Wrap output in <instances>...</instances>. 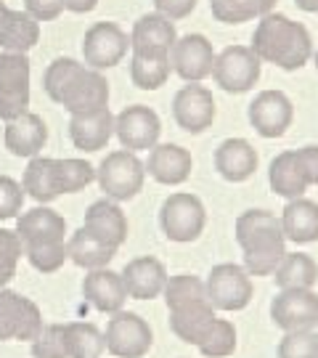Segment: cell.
I'll use <instances>...</instances> for the list:
<instances>
[{
    "mask_svg": "<svg viewBox=\"0 0 318 358\" xmlns=\"http://www.w3.org/2000/svg\"><path fill=\"white\" fill-rule=\"evenodd\" d=\"M115 255H117L115 247H109V244L101 242L99 236H93L85 226L77 229L75 234L69 236V242H66V257L75 263L77 268H85V271L106 268Z\"/></svg>",
    "mask_w": 318,
    "mask_h": 358,
    "instance_id": "cell-28",
    "label": "cell"
},
{
    "mask_svg": "<svg viewBox=\"0 0 318 358\" xmlns=\"http://www.w3.org/2000/svg\"><path fill=\"white\" fill-rule=\"evenodd\" d=\"M154 8H157V13L167 16L170 22H178L196 8V0H154Z\"/></svg>",
    "mask_w": 318,
    "mask_h": 358,
    "instance_id": "cell-47",
    "label": "cell"
},
{
    "mask_svg": "<svg viewBox=\"0 0 318 358\" xmlns=\"http://www.w3.org/2000/svg\"><path fill=\"white\" fill-rule=\"evenodd\" d=\"M82 297L96 310H101V313H117V310H122V306H125L127 300L122 276L117 271L109 268V266L106 268L88 271L85 279H82Z\"/></svg>",
    "mask_w": 318,
    "mask_h": 358,
    "instance_id": "cell-18",
    "label": "cell"
},
{
    "mask_svg": "<svg viewBox=\"0 0 318 358\" xmlns=\"http://www.w3.org/2000/svg\"><path fill=\"white\" fill-rule=\"evenodd\" d=\"M215 319V308L210 306L207 300H194V303H186V306L170 310L173 332L178 334L183 343H189V345H196Z\"/></svg>",
    "mask_w": 318,
    "mask_h": 358,
    "instance_id": "cell-27",
    "label": "cell"
},
{
    "mask_svg": "<svg viewBox=\"0 0 318 358\" xmlns=\"http://www.w3.org/2000/svg\"><path fill=\"white\" fill-rule=\"evenodd\" d=\"M236 242L244 252V271L250 276H273L287 255L281 220L268 210H247L236 217Z\"/></svg>",
    "mask_w": 318,
    "mask_h": 358,
    "instance_id": "cell-2",
    "label": "cell"
},
{
    "mask_svg": "<svg viewBox=\"0 0 318 358\" xmlns=\"http://www.w3.org/2000/svg\"><path fill=\"white\" fill-rule=\"evenodd\" d=\"M279 358H318V334L308 332H284L279 343Z\"/></svg>",
    "mask_w": 318,
    "mask_h": 358,
    "instance_id": "cell-42",
    "label": "cell"
},
{
    "mask_svg": "<svg viewBox=\"0 0 318 358\" xmlns=\"http://www.w3.org/2000/svg\"><path fill=\"white\" fill-rule=\"evenodd\" d=\"M62 106L69 115H88V112H99L109 106V83L99 69L85 66L72 88L64 93Z\"/></svg>",
    "mask_w": 318,
    "mask_h": 358,
    "instance_id": "cell-16",
    "label": "cell"
},
{
    "mask_svg": "<svg viewBox=\"0 0 318 358\" xmlns=\"http://www.w3.org/2000/svg\"><path fill=\"white\" fill-rule=\"evenodd\" d=\"M115 136V115L106 109L69 117V138L80 152H101Z\"/></svg>",
    "mask_w": 318,
    "mask_h": 358,
    "instance_id": "cell-19",
    "label": "cell"
},
{
    "mask_svg": "<svg viewBox=\"0 0 318 358\" xmlns=\"http://www.w3.org/2000/svg\"><path fill=\"white\" fill-rule=\"evenodd\" d=\"M85 229L99 236L101 242H106L109 247L120 250L127 239V217L122 213V207L112 202V199H99L88 207L85 213Z\"/></svg>",
    "mask_w": 318,
    "mask_h": 358,
    "instance_id": "cell-24",
    "label": "cell"
},
{
    "mask_svg": "<svg viewBox=\"0 0 318 358\" xmlns=\"http://www.w3.org/2000/svg\"><path fill=\"white\" fill-rule=\"evenodd\" d=\"M215 56L212 43L204 35H183L175 40L173 51H170V64L173 72L186 80V83H202L207 77H212V66H215Z\"/></svg>",
    "mask_w": 318,
    "mask_h": 358,
    "instance_id": "cell-13",
    "label": "cell"
},
{
    "mask_svg": "<svg viewBox=\"0 0 318 358\" xmlns=\"http://www.w3.org/2000/svg\"><path fill=\"white\" fill-rule=\"evenodd\" d=\"M297 157L305 167L308 183L318 186V146H303V149H297Z\"/></svg>",
    "mask_w": 318,
    "mask_h": 358,
    "instance_id": "cell-48",
    "label": "cell"
},
{
    "mask_svg": "<svg viewBox=\"0 0 318 358\" xmlns=\"http://www.w3.org/2000/svg\"><path fill=\"white\" fill-rule=\"evenodd\" d=\"M178 40L175 24L162 13H143L130 32V51L133 53H170Z\"/></svg>",
    "mask_w": 318,
    "mask_h": 358,
    "instance_id": "cell-20",
    "label": "cell"
},
{
    "mask_svg": "<svg viewBox=\"0 0 318 358\" xmlns=\"http://www.w3.org/2000/svg\"><path fill=\"white\" fill-rule=\"evenodd\" d=\"M11 11L3 0H0V45H3V35H6V27H8V19H11Z\"/></svg>",
    "mask_w": 318,
    "mask_h": 358,
    "instance_id": "cell-50",
    "label": "cell"
},
{
    "mask_svg": "<svg viewBox=\"0 0 318 358\" xmlns=\"http://www.w3.org/2000/svg\"><path fill=\"white\" fill-rule=\"evenodd\" d=\"M64 3V11H72V13H90L99 0H62Z\"/></svg>",
    "mask_w": 318,
    "mask_h": 358,
    "instance_id": "cell-49",
    "label": "cell"
},
{
    "mask_svg": "<svg viewBox=\"0 0 318 358\" xmlns=\"http://www.w3.org/2000/svg\"><path fill=\"white\" fill-rule=\"evenodd\" d=\"M24 257L29 260V266L40 273H56L66 257V242H43V244H27Z\"/></svg>",
    "mask_w": 318,
    "mask_h": 358,
    "instance_id": "cell-40",
    "label": "cell"
},
{
    "mask_svg": "<svg viewBox=\"0 0 318 358\" xmlns=\"http://www.w3.org/2000/svg\"><path fill=\"white\" fill-rule=\"evenodd\" d=\"M24 255V244L11 229H0V289L16 276V266Z\"/></svg>",
    "mask_w": 318,
    "mask_h": 358,
    "instance_id": "cell-41",
    "label": "cell"
},
{
    "mask_svg": "<svg viewBox=\"0 0 318 358\" xmlns=\"http://www.w3.org/2000/svg\"><path fill=\"white\" fill-rule=\"evenodd\" d=\"M22 189L40 205H48L56 196H62L59 180H56V159L40 157V154L32 157L24 170V178H22Z\"/></svg>",
    "mask_w": 318,
    "mask_h": 358,
    "instance_id": "cell-29",
    "label": "cell"
},
{
    "mask_svg": "<svg viewBox=\"0 0 318 358\" xmlns=\"http://www.w3.org/2000/svg\"><path fill=\"white\" fill-rule=\"evenodd\" d=\"M32 358H66L64 324H45L32 340Z\"/></svg>",
    "mask_w": 318,
    "mask_h": 358,
    "instance_id": "cell-43",
    "label": "cell"
},
{
    "mask_svg": "<svg viewBox=\"0 0 318 358\" xmlns=\"http://www.w3.org/2000/svg\"><path fill=\"white\" fill-rule=\"evenodd\" d=\"M16 234L22 244H43V242H64L66 220L56 210L40 205L27 210L16 217Z\"/></svg>",
    "mask_w": 318,
    "mask_h": 358,
    "instance_id": "cell-23",
    "label": "cell"
},
{
    "mask_svg": "<svg viewBox=\"0 0 318 358\" xmlns=\"http://www.w3.org/2000/svg\"><path fill=\"white\" fill-rule=\"evenodd\" d=\"M0 90H29V59H27V53H0Z\"/></svg>",
    "mask_w": 318,
    "mask_h": 358,
    "instance_id": "cell-39",
    "label": "cell"
},
{
    "mask_svg": "<svg viewBox=\"0 0 318 358\" xmlns=\"http://www.w3.org/2000/svg\"><path fill=\"white\" fill-rule=\"evenodd\" d=\"M40 40V22H35L27 11H11L6 35H3V51H16L27 53L29 48H35V43Z\"/></svg>",
    "mask_w": 318,
    "mask_h": 358,
    "instance_id": "cell-34",
    "label": "cell"
},
{
    "mask_svg": "<svg viewBox=\"0 0 318 358\" xmlns=\"http://www.w3.org/2000/svg\"><path fill=\"white\" fill-rule=\"evenodd\" d=\"M29 112V90H0V120L11 122Z\"/></svg>",
    "mask_w": 318,
    "mask_h": 358,
    "instance_id": "cell-45",
    "label": "cell"
},
{
    "mask_svg": "<svg viewBox=\"0 0 318 358\" xmlns=\"http://www.w3.org/2000/svg\"><path fill=\"white\" fill-rule=\"evenodd\" d=\"M263 62L254 56L250 45H229L215 56L212 77L226 93H247L257 85Z\"/></svg>",
    "mask_w": 318,
    "mask_h": 358,
    "instance_id": "cell-8",
    "label": "cell"
},
{
    "mask_svg": "<svg viewBox=\"0 0 318 358\" xmlns=\"http://www.w3.org/2000/svg\"><path fill=\"white\" fill-rule=\"evenodd\" d=\"M6 149L13 157H38L43 152V146L48 141V128L43 122V117L35 112H24L22 117H16L11 122H6Z\"/></svg>",
    "mask_w": 318,
    "mask_h": 358,
    "instance_id": "cell-22",
    "label": "cell"
},
{
    "mask_svg": "<svg viewBox=\"0 0 318 358\" xmlns=\"http://www.w3.org/2000/svg\"><path fill=\"white\" fill-rule=\"evenodd\" d=\"M207 303L215 310H242L252 300V276L236 263H220L210 271L207 282Z\"/></svg>",
    "mask_w": 318,
    "mask_h": 358,
    "instance_id": "cell-6",
    "label": "cell"
},
{
    "mask_svg": "<svg viewBox=\"0 0 318 358\" xmlns=\"http://www.w3.org/2000/svg\"><path fill=\"white\" fill-rule=\"evenodd\" d=\"M257 162L260 157L247 138H226L215 149V170L229 183H244L247 178H252Z\"/></svg>",
    "mask_w": 318,
    "mask_h": 358,
    "instance_id": "cell-21",
    "label": "cell"
},
{
    "mask_svg": "<svg viewBox=\"0 0 318 358\" xmlns=\"http://www.w3.org/2000/svg\"><path fill=\"white\" fill-rule=\"evenodd\" d=\"M159 133H162V120L146 103L125 106L115 117V136L127 152H149L159 143Z\"/></svg>",
    "mask_w": 318,
    "mask_h": 358,
    "instance_id": "cell-10",
    "label": "cell"
},
{
    "mask_svg": "<svg viewBox=\"0 0 318 358\" xmlns=\"http://www.w3.org/2000/svg\"><path fill=\"white\" fill-rule=\"evenodd\" d=\"M96 180H99L101 192L106 194V199L130 202L143 189L146 167H143V162L138 159L136 152L120 149V152H112L103 157L99 170H96Z\"/></svg>",
    "mask_w": 318,
    "mask_h": 358,
    "instance_id": "cell-3",
    "label": "cell"
},
{
    "mask_svg": "<svg viewBox=\"0 0 318 358\" xmlns=\"http://www.w3.org/2000/svg\"><path fill=\"white\" fill-rule=\"evenodd\" d=\"M165 303L167 308H180L186 303H194V300H207V289H204V282L194 273H178V276H167L165 289Z\"/></svg>",
    "mask_w": 318,
    "mask_h": 358,
    "instance_id": "cell-38",
    "label": "cell"
},
{
    "mask_svg": "<svg viewBox=\"0 0 318 358\" xmlns=\"http://www.w3.org/2000/svg\"><path fill=\"white\" fill-rule=\"evenodd\" d=\"M173 117L186 133H204L215 122V99L212 90L199 85V83H189L175 93L173 99Z\"/></svg>",
    "mask_w": 318,
    "mask_h": 358,
    "instance_id": "cell-14",
    "label": "cell"
},
{
    "mask_svg": "<svg viewBox=\"0 0 318 358\" xmlns=\"http://www.w3.org/2000/svg\"><path fill=\"white\" fill-rule=\"evenodd\" d=\"M297 8H303L308 13H318V0H294Z\"/></svg>",
    "mask_w": 318,
    "mask_h": 358,
    "instance_id": "cell-51",
    "label": "cell"
},
{
    "mask_svg": "<svg viewBox=\"0 0 318 358\" xmlns=\"http://www.w3.org/2000/svg\"><path fill=\"white\" fill-rule=\"evenodd\" d=\"M159 226L170 242H196L207 226V210L202 199L186 192L170 194L159 207Z\"/></svg>",
    "mask_w": 318,
    "mask_h": 358,
    "instance_id": "cell-4",
    "label": "cell"
},
{
    "mask_svg": "<svg viewBox=\"0 0 318 358\" xmlns=\"http://www.w3.org/2000/svg\"><path fill=\"white\" fill-rule=\"evenodd\" d=\"M276 8V0H210V11L223 24H244L263 19Z\"/></svg>",
    "mask_w": 318,
    "mask_h": 358,
    "instance_id": "cell-33",
    "label": "cell"
},
{
    "mask_svg": "<svg viewBox=\"0 0 318 358\" xmlns=\"http://www.w3.org/2000/svg\"><path fill=\"white\" fill-rule=\"evenodd\" d=\"M170 72V53H133L130 59V80L140 90H159Z\"/></svg>",
    "mask_w": 318,
    "mask_h": 358,
    "instance_id": "cell-31",
    "label": "cell"
},
{
    "mask_svg": "<svg viewBox=\"0 0 318 358\" xmlns=\"http://www.w3.org/2000/svg\"><path fill=\"white\" fill-rule=\"evenodd\" d=\"M24 11L35 22H53L64 13L62 0H24Z\"/></svg>",
    "mask_w": 318,
    "mask_h": 358,
    "instance_id": "cell-46",
    "label": "cell"
},
{
    "mask_svg": "<svg viewBox=\"0 0 318 358\" xmlns=\"http://www.w3.org/2000/svg\"><path fill=\"white\" fill-rule=\"evenodd\" d=\"M64 345H66V358H101L106 350L103 332L88 321L64 324Z\"/></svg>",
    "mask_w": 318,
    "mask_h": 358,
    "instance_id": "cell-32",
    "label": "cell"
},
{
    "mask_svg": "<svg viewBox=\"0 0 318 358\" xmlns=\"http://www.w3.org/2000/svg\"><path fill=\"white\" fill-rule=\"evenodd\" d=\"M250 125H252L263 138H281L292 128L294 103L284 90H263L254 96L250 103Z\"/></svg>",
    "mask_w": 318,
    "mask_h": 358,
    "instance_id": "cell-12",
    "label": "cell"
},
{
    "mask_svg": "<svg viewBox=\"0 0 318 358\" xmlns=\"http://www.w3.org/2000/svg\"><path fill=\"white\" fill-rule=\"evenodd\" d=\"M268 183L284 199H294V196H303L308 192L310 183H308L305 167L300 162L297 152H281L270 162V167H268Z\"/></svg>",
    "mask_w": 318,
    "mask_h": 358,
    "instance_id": "cell-26",
    "label": "cell"
},
{
    "mask_svg": "<svg viewBox=\"0 0 318 358\" xmlns=\"http://www.w3.org/2000/svg\"><path fill=\"white\" fill-rule=\"evenodd\" d=\"M204 358H229L236 350V327L229 319H215L196 343Z\"/></svg>",
    "mask_w": 318,
    "mask_h": 358,
    "instance_id": "cell-35",
    "label": "cell"
},
{
    "mask_svg": "<svg viewBox=\"0 0 318 358\" xmlns=\"http://www.w3.org/2000/svg\"><path fill=\"white\" fill-rule=\"evenodd\" d=\"M254 56L266 64H273L284 72L303 69L313 56V40L310 32L300 22H292L284 13H266L252 35Z\"/></svg>",
    "mask_w": 318,
    "mask_h": 358,
    "instance_id": "cell-1",
    "label": "cell"
},
{
    "mask_svg": "<svg viewBox=\"0 0 318 358\" xmlns=\"http://www.w3.org/2000/svg\"><path fill=\"white\" fill-rule=\"evenodd\" d=\"M313 62H316V69H318V51H313Z\"/></svg>",
    "mask_w": 318,
    "mask_h": 358,
    "instance_id": "cell-52",
    "label": "cell"
},
{
    "mask_svg": "<svg viewBox=\"0 0 318 358\" xmlns=\"http://www.w3.org/2000/svg\"><path fill=\"white\" fill-rule=\"evenodd\" d=\"M103 343L117 358H143L154 345V332L143 316L133 310H117L106 324Z\"/></svg>",
    "mask_w": 318,
    "mask_h": 358,
    "instance_id": "cell-5",
    "label": "cell"
},
{
    "mask_svg": "<svg viewBox=\"0 0 318 358\" xmlns=\"http://www.w3.org/2000/svg\"><path fill=\"white\" fill-rule=\"evenodd\" d=\"M85 69V64H80L69 56H62V59H53L48 69H45V80H43V88L51 96L56 103H62L64 93L72 88V83L77 80V75Z\"/></svg>",
    "mask_w": 318,
    "mask_h": 358,
    "instance_id": "cell-37",
    "label": "cell"
},
{
    "mask_svg": "<svg viewBox=\"0 0 318 358\" xmlns=\"http://www.w3.org/2000/svg\"><path fill=\"white\" fill-rule=\"evenodd\" d=\"M120 276H122L127 297H133V300H154V297L162 294L167 284L165 263L152 255L130 260Z\"/></svg>",
    "mask_w": 318,
    "mask_h": 358,
    "instance_id": "cell-17",
    "label": "cell"
},
{
    "mask_svg": "<svg viewBox=\"0 0 318 358\" xmlns=\"http://www.w3.org/2000/svg\"><path fill=\"white\" fill-rule=\"evenodd\" d=\"M56 180L62 194H77L96 180V167L88 159H75V157L56 159Z\"/></svg>",
    "mask_w": 318,
    "mask_h": 358,
    "instance_id": "cell-36",
    "label": "cell"
},
{
    "mask_svg": "<svg viewBox=\"0 0 318 358\" xmlns=\"http://www.w3.org/2000/svg\"><path fill=\"white\" fill-rule=\"evenodd\" d=\"M24 189L19 180L11 176H0V220H11L19 217L22 207H24Z\"/></svg>",
    "mask_w": 318,
    "mask_h": 358,
    "instance_id": "cell-44",
    "label": "cell"
},
{
    "mask_svg": "<svg viewBox=\"0 0 318 358\" xmlns=\"http://www.w3.org/2000/svg\"><path fill=\"white\" fill-rule=\"evenodd\" d=\"M45 324L40 308L13 289H0V343L8 340H35Z\"/></svg>",
    "mask_w": 318,
    "mask_h": 358,
    "instance_id": "cell-9",
    "label": "cell"
},
{
    "mask_svg": "<svg viewBox=\"0 0 318 358\" xmlns=\"http://www.w3.org/2000/svg\"><path fill=\"white\" fill-rule=\"evenodd\" d=\"M316 334H318V327H316Z\"/></svg>",
    "mask_w": 318,
    "mask_h": 358,
    "instance_id": "cell-53",
    "label": "cell"
},
{
    "mask_svg": "<svg viewBox=\"0 0 318 358\" xmlns=\"http://www.w3.org/2000/svg\"><path fill=\"white\" fill-rule=\"evenodd\" d=\"M273 279L279 289H313L318 282V266L305 252H287L279 268L273 271Z\"/></svg>",
    "mask_w": 318,
    "mask_h": 358,
    "instance_id": "cell-30",
    "label": "cell"
},
{
    "mask_svg": "<svg viewBox=\"0 0 318 358\" xmlns=\"http://www.w3.org/2000/svg\"><path fill=\"white\" fill-rule=\"evenodd\" d=\"M270 319L281 332H308L318 327V294L313 289H279L270 300Z\"/></svg>",
    "mask_w": 318,
    "mask_h": 358,
    "instance_id": "cell-11",
    "label": "cell"
},
{
    "mask_svg": "<svg viewBox=\"0 0 318 358\" xmlns=\"http://www.w3.org/2000/svg\"><path fill=\"white\" fill-rule=\"evenodd\" d=\"M284 239L294 244H310L318 239V205L305 196H294L281 210Z\"/></svg>",
    "mask_w": 318,
    "mask_h": 358,
    "instance_id": "cell-25",
    "label": "cell"
},
{
    "mask_svg": "<svg viewBox=\"0 0 318 358\" xmlns=\"http://www.w3.org/2000/svg\"><path fill=\"white\" fill-rule=\"evenodd\" d=\"M130 51V35L115 22H96L82 38V59L90 69H112Z\"/></svg>",
    "mask_w": 318,
    "mask_h": 358,
    "instance_id": "cell-7",
    "label": "cell"
},
{
    "mask_svg": "<svg viewBox=\"0 0 318 358\" xmlns=\"http://www.w3.org/2000/svg\"><path fill=\"white\" fill-rule=\"evenodd\" d=\"M146 173L162 186H180L191 178L194 159L191 152L178 143H157L149 149V159L143 162Z\"/></svg>",
    "mask_w": 318,
    "mask_h": 358,
    "instance_id": "cell-15",
    "label": "cell"
}]
</instances>
